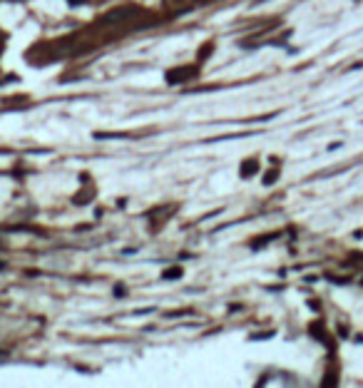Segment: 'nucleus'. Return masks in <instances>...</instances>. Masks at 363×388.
Listing matches in <instances>:
<instances>
[{
    "mask_svg": "<svg viewBox=\"0 0 363 388\" xmlns=\"http://www.w3.org/2000/svg\"><path fill=\"white\" fill-rule=\"evenodd\" d=\"M162 276H164V279H169V282H172V279H179V276H182V269H179V266H172V269H167V271H164Z\"/></svg>",
    "mask_w": 363,
    "mask_h": 388,
    "instance_id": "f03ea898",
    "label": "nucleus"
},
{
    "mask_svg": "<svg viewBox=\"0 0 363 388\" xmlns=\"http://www.w3.org/2000/svg\"><path fill=\"white\" fill-rule=\"evenodd\" d=\"M256 169H259V162H256V159H251V162L242 164V177H251Z\"/></svg>",
    "mask_w": 363,
    "mask_h": 388,
    "instance_id": "f257e3e1",
    "label": "nucleus"
},
{
    "mask_svg": "<svg viewBox=\"0 0 363 388\" xmlns=\"http://www.w3.org/2000/svg\"><path fill=\"white\" fill-rule=\"evenodd\" d=\"M264 182H266V184H274V182H276V172H274V169H271V172H266Z\"/></svg>",
    "mask_w": 363,
    "mask_h": 388,
    "instance_id": "7ed1b4c3",
    "label": "nucleus"
}]
</instances>
